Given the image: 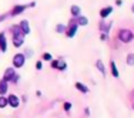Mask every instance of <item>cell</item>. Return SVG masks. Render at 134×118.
<instances>
[{
	"instance_id": "obj_1",
	"label": "cell",
	"mask_w": 134,
	"mask_h": 118,
	"mask_svg": "<svg viewBox=\"0 0 134 118\" xmlns=\"http://www.w3.org/2000/svg\"><path fill=\"white\" fill-rule=\"evenodd\" d=\"M23 43H24V34L21 33L19 26H13V46L20 47Z\"/></svg>"
},
{
	"instance_id": "obj_2",
	"label": "cell",
	"mask_w": 134,
	"mask_h": 118,
	"mask_svg": "<svg viewBox=\"0 0 134 118\" xmlns=\"http://www.w3.org/2000/svg\"><path fill=\"white\" fill-rule=\"evenodd\" d=\"M117 37H119V40L123 41V43H130V41H133V39H134V33L131 30H129V28H121L119 31V34H117Z\"/></svg>"
},
{
	"instance_id": "obj_3",
	"label": "cell",
	"mask_w": 134,
	"mask_h": 118,
	"mask_svg": "<svg viewBox=\"0 0 134 118\" xmlns=\"http://www.w3.org/2000/svg\"><path fill=\"white\" fill-rule=\"evenodd\" d=\"M24 61H26V56L21 53H17L16 56L13 57V66L14 68H21L24 66Z\"/></svg>"
},
{
	"instance_id": "obj_4",
	"label": "cell",
	"mask_w": 134,
	"mask_h": 118,
	"mask_svg": "<svg viewBox=\"0 0 134 118\" xmlns=\"http://www.w3.org/2000/svg\"><path fill=\"white\" fill-rule=\"evenodd\" d=\"M17 74L14 73V70L13 68H7L4 71V77H3V80L4 81H17Z\"/></svg>"
},
{
	"instance_id": "obj_5",
	"label": "cell",
	"mask_w": 134,
	"mask_h": 118,
	"mask_svg": "<svg viewBox=\"0 0 134 118\" xmlns=\"http://www.w3.org/2000/svg\"><path fill=\"white\" fill-rule=\"evenodd\" d=\"M7 101H9V104H10V107H13V108H17L19 107V97L17 95H14V94H10L7 97Z\"/></svg>"
},
{
	"instance_id": "obj_6",
	"label": "cell",
	"mask_w": 134,
	"mask_h": 118,
	"mask_svg": "<svg viewBox=\"0 0 134 118\" xmlns=\"http://www.w3.org/2000/svg\"><path fill=\"white\" fill-rule=\"evenodd\" d=\"M19 27H20L21 33L23 34H29L30 33V26H29V21L27 20H21L20 24H19Z\"/></svg>"
},
{
	"instance_id": "obj_7",
	"label": "cell",
	"mask_w": 134,
	"mask_h": 118,
	"mask_svg": "<svg viewBox=\"0 0 134 118\" xmlns=\"http://www.w3.org/2000/svg\"><path fill=\"white\" fill-rule=\"evenodd\" d=\"M26 7L27 6H23V4H17V6H14L13 7V10H12V16H17V14H20V13H23L24 10H26Z\"/></svg>"
},
{
	"instance_id": "obj_8",
	"label": "cell",
	"mask_w": 134,
	"mask_h": 118,
	"mask_svg": "<svg viewBox=\"0 0 134 118\" xmlns=\"http://www.w3.org/2000/svg\"><path fill=\"white\" fill-rule=\"evenodd\" d=\"M77 28H79V26L77 24H71L70 27H67V31H66V34H67V37H74V34L77 33Z\"/></svg>"
},
{
	"instance_id": "obj_9",
	"label": "cell",
	"mask_w": 134,
	"mask_h": 118,
	"mask_svg": "<svg viewBox=\"0 0 134 118\" xmlns=\"http://www.w3.org/2000/svg\"><path fill=\"white\" fill-rule=\"evenodd\" d=\"M113 11V7L111 6H107V7H104V9H101L100 10V16H101V19H106L108 14Z\"/></svg>"
},
{
	"instance_id": "obj_10",
	"label": "cell",
	"mask_w": 134,
	"mask_h": 118,
	"mask_svg": "<svg viewBox=\"0 0 134 118\" xmlns=\"http://www.w3.org/2000/svg\"><path fill=\"white\" fill-rule=\"evenodd\" d=\"M76 88H77L79 91H81L83 94H87V92H88V87L86 84H83V82H79L77 81V82H76Z\"/></svg>"
},
{
	"instance_id": "obj_11",
	"label": "cell",
	"mask_w": 134,
	"mask_h": 118,
	"mask_svg": "<svg viewBox=\"0 0 134 118\" xmlns=\"http://www.w3.org/2000/svg\"><path fill=\"white\" fill-rule=\"evenodd\" d=\"M6 37H4V33H0V51H6Z\"/></svg>"
},
{
	"instance_id": "obj_12",
	"label": "cell",
	"mask_w": 134,
	"mask_h": 118,
	"mask_svg": "<svg viewBox=\"0 0 134 118\" xmlns=\"http://www.w3.org/2000/svg\"><path fill=\"white\" fill-rule=\"evenodd\" d=\"M70 10H71V14L74 16V17H79L81 13V9L79 7V6H76V4H73L71 7H70Z\"/></svg>"
},
{
	"instance_id": "obj_13",
	"label": "cell",
	"mask_w": 134,
	"mask_h": 118,
	"mask_svg": "<svg viewBox=\"0 0 134 118\" xmlns=\"http://www.w3.org/2000/svg\"><path fill=\"white\" fill-rule=\"evenodd\" d=\"M6 92H7V81H4V80H0V94L4 95Z\"/></svg>"
},
{
	"instance_id": "obj_14",
	"label": "cell",
	"mask_w": 134,
	"mask_h": 118,
	"mask_svg": "<svg viewBox=\"0 0 134 118\" xmlns=\"http://www.w3.org/2000/svg\"><path fill=\"white\" fill-rule=\"evenodd\" d=\"M110 68H111V74H113V77H119V70H117V66H116V63L111 60V63H110Z\"/></svg>"
},
{
	"instance_id": "obj_15",
	"label": "cell",
	"mask_w": 134,
	"mask_h": 118,
	"mask_svg": "<svg viewBox=\"0 0 134 118\" xmlns=\"http://www.w3.org/2000/svg\"><path fill=\"white\" fill-rule=\"evenodd\" d=\"M88 20L86 16H79L77 17V26H87Z\"/></svg>"
},
{
	"instance_id": "obj_16",
	"label": "cell",
	"mask_w": 134,
	"mask_h": 118,
	"mask_svg": "<svg viewBox=\"0 0 134 118\" xmlns=\"http://www.w3.org/2000/svg\"><path fill=\"white\" fill-rule=\"evenodd\" d=\"M96 66H97V68L100 70L101 71V74H106V70H104V64H103V61H101V60H97V63H96Z\"/></svg>"
},
{
	"instance_id": "obj_17",
	"label": "cell",
	"mask_w": 134,
	"mask_h": 118,
	"mask_svg": "<svg viewBox=\"0 0 134 118\" xmlns=\"http://www.w3.org/2000/svg\"><path fill=\"white\" fill-rule=\"evenodd\" d=\"M7 104H9L7 97H4V95H0V108H4Z\"/></svg>"
},
{
	"instance_id": "obj_18",
	"label": "cell",
	"mask_w": 134,
	"mask_h": 118,
	"mask_svg": "<svg viewBox=\"0 0 134 118\" xmlns=\"http://www.w3.org/2000/svg\"><path fill=\"white\" fill-rule=\"evenodd\" d=\"M127 64H129V66H134V53H129V54H127Z\"/></svg>"
},
{
	"instance_id": "obj_19",
	"label": "cell",
	"mask_w": 134,
	"mask_h": 118,
	"mask_svg": "<svg viewBox=\"0 0 134 118\" xmlns=\"http://www.w3.org/2000/svg\"><path fill=\"white\" fill-rule=\"evenodd\" d=\"M64 30H67V27L63 26V24H57V26H56V31H57V33H63Z\"/></svg>"
},
{
	"instance_id": "obj_20",
	"label": "cell",
	"mask_w": 134,
	"mask_h": 118,
	"mask_svg": "<svg viewBox=\"0 0 134 118\" xmlns=\"http://www.w3.org/2000/svg\"><path fill=\"white\" fill-rule=\"evenodd\" d=\"M66 67H67V64L64 61H59V66H57V68H59V70H64Z\"/></svg>"
},
{
	"instance_id": "obj_21",
	"label": "cell",
	"mask_w": 134,
	"mask_h": 118,
	"mask_svg": "<svg viewBox=\"0 0 134 118\" xmlns=\"http://www.w3.org/2000/svg\"><path fill=\"white\" fill-rule=\"evenodd\" d=\"M43 60H46V61H52V56H50L49 53H44L43 54Z\"/></svg>"
},
{
	"instance_id": "obj_22",
	"label": "cell",
	"mask_w": 134,
	"mask_h": 118,
	"mask_svg": "<svg viewBox=\"0 0 134 118\" xmlns=\"http://www.w3.org/2000/svg\"><path fill=\"white\" fill-rule=\"evenodd\" d=\"M41 67H43V63H41V61H37V63H36V68H37V70H41Z\"/></svg>"
},
{
	"instance_id": "obj_23",
	"label": "cell",
	"mask_w": 134,
	"mask_h": 118,
	"mask_svg": "<svg viewBox=\"0 0 134 118\" xmlns=\"http://www.w3.org/2000/svg\"><path fill=\"white\" fill-rule=\"evenodd\" d=\"M70 108H71V104H70V103H64V110L69 111Z\"/></svg>"
},
{
	"instance_id": "obj_24",
	"label": "cell",
	"mask_w": 134,
	"mask_h": 118,
	"mask_svg": "<svg viewBox=\"0 0 134 118\" xmlns=\"http://www.w3.org/2000/svg\"><path fill=\"white\" fill-rule=\"evenodd\" d=\"M57 66H59V61L53 60V61H52V67H53V68H57Z\"/></svg>"
},
{
	"instance_id": "obj_25",
	"label": "cell",
	"mask_w": 134,
	"mask_h": 118,
	"mask_svg": "<svg viewBox=\"0 0 134 118\" xmlns=\"http://www.w3.org/2000/svg\"><path fill=\"white\" fill-rule=\"evenodd\" d=\"M4 17H6V16H0V21H3V20H4Z\"/></svg>"
},
{
	"instance_id": "obj_26",
	"label": "cell",
	"mask_w": 134,
	"mask_h": 118,
	"mask_svg": "<svg viewBox=\"0 0 134 118\" xmlns=\"http://www.w3.org/2000/svg\"><path fill=\"white\" fill-rule=\"evenodd\" d=\"M131 11H133V13H134V4L131 6Z\"/></svg>"
},
{
	"instance_id": "obj_27",
	"label": "cell",
	"mask_w": 134,
	"mask_h": 118,
	"mask_svg": "<svg viewBox=\"0 0 134 118\" xmlns=\"http://www.w3.org/2000/svg\"><path fill=\"white\" fill-rule=\"evenodd\" d=\"M133 110H134V104H133Z\"/></svg>"
}]
</instances>
